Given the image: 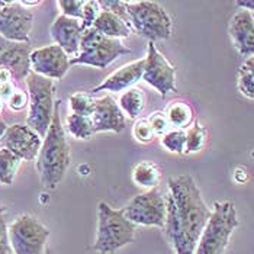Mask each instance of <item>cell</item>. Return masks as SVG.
Returning <instances> with one entry per match:
<instances>
[{"instance_id":"cell-1","label":"cell","mask_w":254,"mask_h":254,"mask_svg":"<svg viewBox=\"0 0 254 254\" xmlns=\"http://www.w3.org/2000/svg\"><path fill=\"white\" fill-rule=\"evenodd\" d=\"M164 197V231L175 254H195L197 241L211 218L212 209L205 203L195 179L190 175L169 179V192Z\"/></svg>"},{"instance_id":"cell-2","label":"cell","mask_w":254,"mask_h":254,"mask_svg":"<svg viewBox=\"0 0 254 254\" xmlns=\"http://www.w3.org/2000/svg\"><path fill=\"white\" fill-rule=\"evenodd\" d=\"M60 106L61 102L56 100L54 118L45 137L42 138V145L37 157V172L45 190H54L70 167V145L61 122Z\"/></svg>"},{"instance_id":"cell-3","label":"cell","mask_w":254,"mask_h":254,"mask_svg":"<svg viewBox=\"0 0 254 254\" xmlns=\"http://www.w3.org/2000/svg\"><path fill=\"white\" fill-rule=\"evenodd\" d=\"M137 225L124 215L122 209H115L106 202L98 205V230L93 252L112 254L135 240Z\"/></svg>"},{"instance_id":"cell-4","label":"cell","mask_w":254,"mask_h":254,"mask_svg":"<svg viewBox=\"0 0 254 254\" xmlns=\"http://www.w3.org/2000/svg\"><path fill=\"white\" fill-rule=\"evenodd\" d=\"M238 225L234 203L231 200L215 202L211 218L197 241L195 254H224Z\"/></svg>"},{"instance_id":"cell-5","label":"cell","mask_w":254,"mask_h":254,"mask_svg":"<svg viewBox=\"0 0 254 254\" xmlns=\"http://www.w3.org/2000/svg\"><path fill=\"white\" fill-rule=\"evenodd\" d=\"M131 54L121 39L109 38L95 28L84 29L80 39L78 53L70 59V65L84 64L96 68H106L119 57Z\"/></svg>"},{"instance_id":"cell-6","label":"cell","mask_w":254,"mask_h":254,"mask_svg":"<svg viewBox=\"0 0 254 254\" xmlns=\"http://www.w3.org/2000/svg\"><path fill=\"white\" fill-rule=\"evenodd\" d=\"M29 96V112L26 125L32 128L39 137L44 138L54 118L56 106V84L54 80L42 77L35 73H29L25 78Z\"/></svg>"},{"instance_id":"cell-7","label":"cell","mask_w":254,"mask_h":254,"mask_svg":"<svg viewBox=\"0 0 254 254\" xmlns=\"http://www.w3.org/2000/svg\"><path fill=\"white\" fill-rule=\"evenodd\" d=\"M129 26L138 35L154 42L172 35V18L156 1H125Z\"/></svg>"},{"instance_id":"cell-8","label":"cell","mask_w":254,"mask_h":254,"mask_svg":"<svg viewBox=\"0 0 254 254\" xmlns=\"http://www.w3.org/2000/svg\"><path fill=\"white\" fill-rule=\"evenodd\" d=\"M7 231L15 254H45L50 230L38 218L29 214L19 215L7 227Z\"/></svg>"},{"instance_id":"cell-9","label":"cell","mask_w":254,"mask_h":254,"mask_svg":"<svg viewBox=\"0 0 254 254\" xmlns=\"http://www.w3.org/2000/svg\"><path fill=\"white\" fill-rule=\"evenodd\" d=\"M122 211L127 219H129L135 225L164 228L166 197L157 189L147 190L144 193L134 196L125 205V208H122Z\"/></svg>"},{"instance_id":"cell-10","label":"cell","mask_w":254,"mask_h":254,"mask_svg":"<svg viewBox=\"0 0 254 254\" xmlns=\"http://www.w3.org/2000/svg\"><path fill=\"white\" fill-rule=\"evenodd\" d=\"M142 80L147 81L166 98L169 93L176 92V67L156 48L154 42H148V53L145 57V67Z\"/></svg>"},{"instance_id":"cell-11","label":"cell","mask_w":254,"mask_h":254,"mask_svg":"<svg viewBox=\"0 0 254 254\" xmlns=\"http://www.w3.org/2000/svg\"><path fill=\"white\" fill-rule=\"evenodd\" d=\"M34 13L19 1H9L0 10V37L12 42H29Z\"/></svg>"},{"instance_id":"cell-12","label":"cell","mask_w":254,"mask_h":254,"mask_svg":"<svg viewBox=\"0 0 254 254\" xmlns=\"http://www.w3.org/2000/svg\"><path fill=\"white\" fill-rule=\"evenodd\" d=\"M42 145V138L28 125L13 124L6 128L0 139V147L9 150L23 161L37 160Z\"/></svg>"},{"instance_id":"cell-13","label":"cell","mask_w":254,"mask_h":254,"mask_svg":"<svg viewBox=\"0 0 254 254\" xmlns=\"http://www.w3.org/2000/svg\"><path fill=\"white\" fill-rule=\"evenodd\" d=\"M70 68V57L59 45H47L31 53V71L50 80H61Z\"/></svg>"},{"instance_id":"cell-14","label":"cell","mask_w":254,"mask_h":254,"mask_svg":"<svg viewBox=\"0 0 254 254\" xmlns=\"http://www.w3.org/2000/svg\"><path fill=\"white\" fill-rule=\"evenodd\" d=\"M31 44L12 42L0 37V68L7 70L13 80H25L31 73Z\"/></svg>"},{"instance_id":"cell-15","label":"cell","mask_w":254,"mask_h":254,"mask_svg":"<svg viewBox=\"0 0 254 254\" xmlns=\"http://www.w3.org/2000/svg\"><path fill=\"white\" fill-rule=\"evenodd\" d=\"M92 121L95 132H122L127 127V117L111 95L96 99Z\"/></svg>"},{"instance_id":"cell-16","label":"cell","mask_w":254,"mask_h":254,"mask_svg":"<svg viewBox=\"0 0 254 254\" xmlns=\"http://www.w3.org/2000/svg\"><path fill=\"white\" fill-rule=\"evenodd\" d=\"M228 34L231 37L233 45L243 57L254 56V20L249 10H238L230 20Z\"/></svg>"},{"instance_id":"cell-17","label":"cell","mask_w":254,"mask_h":254,"mask_svg":"<svg viewBox=\"0 0 254 254\" xmlns=\"http://www.w3.org/2000/svg\"><path fill=\"white\" fill-rule=\"evenodd\" d=\"M144 67H145V59H141L118 68L117 71L108 76L99 86L92 89V93H96V92L117 93V92H122V90L125 92L134 87L139 80H142Z\"/></svg>"},{"instance_id":"cell-18","label":"cell","mask_w":254,"mask_h":254,"mask_svg":"<svg viewBox=\"0 0 254 254\" xmlns=\"http://www.w3.org/2000/svg\"><path fill=\"white\" fill-rule=\"evenodd\" d=\"M50 32L56 45H59L68 57H74L77 54L80 39L83 34L80 20L60 15L59 18L53 22Z\"/></svg>"},{"instance_id":"cell-19","label":"cell","mask_w":254,"mask_h":254,"mask_svg":"<svg viewBox=\"0 0 254 254\" xmlns=\"http://www.w3.org/2000/svg\"><path fill=\"white\" fill-rule=\"evenodd\" d=\"M92 28H95L105 37L115 39L128 38L132 32L131 26L125 20L121 19L119 16L111 13V12H105V10L100 12V15L98 16V19L95 20Z\"/></svg>"},{"instance_id":"cell-20","label":"cell","mask_w":254,"mask_h":254,"mask_svg":"<svg viewBox=\"0 0 254 254\" xmlns=\"http://www.w3.org/2000/svg\"><path fill=\"white\" fill-rule=\"evenodd\" d=\"M161 180V172L156 163L150 160H142L132 169V182L147 190H153Z\"/></svg>"},{"instance_id":"cell-21","label":"cell","mask_w":254,"mask_h":254,"mask_svg":"<svg viewBox=\"0 0 254 254\" xmlns=\"http://www.w3.org/2000/svg\"><path fill=\"white\" fill-rule=\"evenodd\" d=\"M166 118L170 124V127H175V129H183L190 127L193 122V109L190 105L185 100H173L167 105Z\"/></svg>"},{"instance_id":"cell-22","label":"cell","mask_w":254,"mask_h":254,"mask_svg":"<svg viewBox=\"0 0 254 254\" xmlns=\"http://www.w3.org/2000/svg\"><path fill=\"white\" fill-rule=\"evenodd\" d=\"M144 102H145V98H144L142 90L138 87H131L121 95L118 103L127 117L131 119H137L144 109Z\"/></svg>"},{"instance_id":"cell-23","label":"cell","mask_w":254,"mask_h":254,"mask_svg":"<svg viewBox=\"0 0 254 254\" xmlns=\"http://www.w3.org/2000/svg\"><path fill=\"white\" fill-rule=\"evenodd\" d=\"M19 157L0 147V185L10 186L15 182V176L20 167Z\"/></svg>"},{"instance_id":"cell-24","label":"cell","mask_w":254,"mask_h":254,"mask_svg":"<svg viewBox=\"0 0 254 254\" xmlns=\"http://www.w3.org/2000/svg\"><path fill=\"white\" fill-rule=\"evenodd\" d=\"M65 127H67V131L77 139H90L96 134L92 117L70 114L65 119Z\"/></svg>"},{"instance_id":"cell-25","label":"cell","mask_w":254,"mask_h":254,"mask_svg":"<svg viewBox=\"0 0 254 254\" xmlns=\"http://www.w3.org/2000/svg\"><path fill=\"white\" fill-rule=\"evenodd\" d=\"M208 138V131L200 122H193L189 129L186 131V147H185V154H195L199 153Z\"/></svg>"},{"instance_id":"cell-26","label":"cell","mask_w":254,"mask_h":254,"mask_svg":"<svg viewBox=\"0 0 254 254\" xmlns=\"http://www.w3.org/2000/svg\"><path fill=\"white\" fill-rule=\"evenodd\" d=\"M68 105H70L71 114H74V115H83V117H92L93 112H95L96 99L92 98L90 93L76 92V93L70 95Z\"/></svg>"},{"instance_id":"cell-27","label":"cell","mask_w":254,"mask_h":254,"mask_svg":"<svg viewBox=\"0 0 254 254\" xmlns=\"http://www.w3.org/2000/svg\"><path fill=\"white\" fill-rule=\"evenodd\" d=\"M161 145L164 150L173 154H185V147H186V131L183 129H172L166 132L161 139Z\"/></svg>"},{"instance_id":"cell-28","label":"cell","mask_w":254,"mask_h":254,"mask_svg":"<svg viewBox=\"0 0 254 254\" xmlns=\"http://www.w3.org/2000/svg\"><path fill=\"white\" fill-rule=\"evenodd\" d=\"M238 90L243 96L254 100V73L244 65L238 70Z\"/></svg>"},{"instance_id":"cell-29","label":"cell","mask_w":254,"mask_h":254,"mask_svg":"<svg viewBox=\"0 0 254 254\" xmlns=\"http://www.w3.org/2000/svg\"><path fill=\"white\" fill-rule=\"evenodd\" d=\"M100 12H102V9L99 6V1H95V0L84 1L83 10H81V19H80L83 31L93 26L95 20L98 19V16L100 15Z\"/></svg>"},{"instance_id":"cell-30","label":"cell","mask_w":254,"mask_h":254,"mask_svg":"<svg viewBox=\"0 0 254 254\" xmlns=\"http://www.w3.org/2000/svg\"><path fill=\"white\" fill-rule=\"evenodd\" d=\"M132 135L141 144H150L156 138V135H154V132H153V129H151V127H150V124H148L147 119H138L137 122L134 124V127H132Z\"/></svg>"},{"instance_id":"cell-31","label":"cell","mask_w":254,"mask_h":254,"mask_svg":"<svg viewBox=\"0 0 254 254\" xmlns=\"http://www.w3.org/2000/svg\"><path fill=\"white\" fill-rule=\"evenodd\" d=\"M147 121H148V124H150V127H151V129H153L156 137H163L166 132H169L170 124H169V121L166 118V114L163 111L153 112Z\"/></svg>"},{"instance_id":"cell-32","label":"cell","mask_w":254,"mask_h":254,"mask_svg":"<svg viewBox=\"0 0 254 254\" xmlns=\"http://www.w3.org/2000/svg\"><path fill=\"white\" fill-rule=\"evenodd\" d=\"M61 10V15L73 18V19H81V10L84 0H61L57 3Z\"/></svg>"},{"instance_id":"cell-33","label":"cell","mask_w":254,"mask_h":254,"mask_svg":"<svg viewBox=\"0 0 254 254\" xmlns=\"http://www.w3.org/2000/svg\"><path fill=\"white\" fill-rule=\"evenodd\" d=\"M99 6L102 10L105 12H111L114 15L119 16L121 19H124L128 25H129V19H128V13H127V6L125 1H119V0H100Z\"/></svg>"},{"instance_id":"cell-34","label":"cell","mask_w":254,"mask_h":254,"mask_svg":"<svg viewBox=\"0 0 254 254\" xmlns=\"http://www.w3.org/2000/svg\"><path fill=\"white\" fill-rule=\"evenodd\" d=\"M6 208H0V254H10L12 247L9 241V231H7V222H6Z\"/></svg>"},{"instance_id":"cell-35","label":"cell","mask_w":254,"mask_h":254,"mask_svg":"<svg viewBox=\"0 0 254 254\" xmlns=\"http://www.w3.org/2000/svg\"><path fill=\"white\" fill-rule=\"evenodd\" d=\"M7 106L15 111V112H20L23 111L26 106H29V96H28V92H23L20 89H16L12 96L7 99Z\"/></svg>"},{"instance_id":"cell-36","label":"cell","mask_w":254,"mask_h":254,"mask_svg":"<svg viewBox=\"0 0 254 254\" xmlns=\"http://www.w3.org/2000/svg\"><path fill=\"white\" fill-rule=\"evenodd\" d=\"M15 86H13V81H4V83H0V99L1 100H7V99L12 96V93L15 92Z\"/></svg>"},{"instance_id":"cell-37","label":"cell","mask_w":254,"mask_h":254,"mask_svg":"<svg viewBox=\"0 0 254 254\" xmlns=\"http://www.w3.org/2000/svg\"><path fill=\"white\" fill-rule=\"evenodd\" d=\"M237 6L240 9L249 10L250 13H254V0H241V1H237Z\"/></svg>"},{"instance_id":"cell-38","label":"cell","mask_w":254,"mask_h":254,"mask_svg":"<svg viewBox=\"0 0 254 254\" xmlns=\"http://www.w3.org/2000/svg\"><path fill=\"white\" fill-rule=\"evenodd\" d=\"M4 81H12V74L7 70L0 68V83H4Z\"/></svg>"},{"instance_id":"cell-39","label":"cell","mask_w":254,"mask_h":254,"mask_svg":"<svg viewBox=\"0 0 254 254\" xmlns=\"http://www.w3.org/2000/svg\"><path fill=\"white\" fill-rule=\"evenodd\" d=\"M19 3L23 7H26V9H29V7H32V6H38V4H41V1H38V0H20Z\"/></svg>"},{"instance_id":"cell-40","label":"cell","mask_w":254,"mask_h":254,"mask_svg":"<svg viewBox=\"0 0 254 254\" xmlns=\"http://www.w3.org/2000/svg\"><path fill=\"white\" fill-rule=\"evenodd\" d=\"M243 65H244L246 68H249L250 71H253V73H254V56H253V57H250V59L246 60Z\"/></svg>"},{"instance_id":"cell-41","label":"cell","mask_w":254,"mask_h":254,"mask_svg":"<svg viewBox=\"0 0 254 254\" xmlns=\"http://www.w3.org/2000/svg\"><path fill=\"white\" fill-rule=\"evenodd\" d=\"M6 128H7V125H6L4 119L0 117V139H1V137H3V134H4V131H6Z\"/></svg>"},{"instance_id":"cell-42","label":"cell","mask_w":254,"mask_h":254,"mask_svg":"<svg viewBox=\"0 0 254 254\" xmlns=\"http://www.w3.org/2000/svg\"><path fill=\"white\" fill-rule=\"evenodd\" d=\"M9 4V1H6V0H0V10L3 9V7H6Z\"/></svg>"},{"instance_id":"cell-43","label":"cell","mask_w":254,"mask_h":254,"mask_svg":"<svg viewBox=\"0 0 254 254\" xmlns=\"http://www.w3.org/2000/svg\"><path fill=\"white\" fill-rule=\"evenodd\" d=\"M3 109H4V100H1V99H0V117H1Z\"/></svg>"},{"instance_id":"cell-44","label":"cell","mask_w":254,"mask_h":254,"mask_svg":"<svg viewBox=\"0 0 254 254\" xmlns=\"http://www.w3.org/2000/svg\"><path fill=\"white\" fill-rule=\"evenodd\" d=\"M252 15H253V20H254V13H252Z\"/></svg>"}]
</instances>
